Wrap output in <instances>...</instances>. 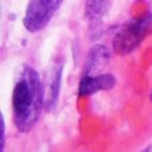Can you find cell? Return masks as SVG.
Masks as SVG:
<instances>
[{
    "mask_svg": "<svg viewBox=\"0 0 152 152\" xmlns=\"http://www.w3.org/2000/svg\"><path fill=\"white\" fill-rule=\"evenodd\" d=\"M44 110L42 77L36 69L24 66L12 92L13 123L18 131L29 132Z\"/></svg>",
    "mask_w": 152,
    "mask_h": 152,
    "instance_id": "obj_1",
    "label": "cell"
},
{
    "mask_svg": "<svg viewBox=\"0 0 152 152\" xmlns=\"http://www.w3.org/2000/svg\"><path fill=\"white\" fill-rule=\"evenodd\" d=\"M151 27L152 15H145L142 18L126 21L115 34L112 42L113 51L118 55H128V53L134 52L140 45V43L144 40Z\"/></svg>",
    "mask_w": 152,
    "mask_h": 152,
    "instance_id": "obj_2",
    "label": "cell"
},
{
    "mask_svg": "<svg viewBox=\"0 0 152 152\" xmlns=\"http://www.w3.org/2000/svg\"><path fill=\"white\" fill-rule=\"evenodd\" d=\"M61 1L58 0H34L28 3L23 24L28 32H39L47 27L51 19L60 8Z\"/></svg>",
    "mask_w": 152,
    "mask_h": 152,
    "instance_id": "obj_3",
    "label": "cell"
},
{
    "mask_svg": "<svg viewBox=\"0 0 152 152\" xmlns=\"http://www.w3.org/2000/svg\"><path fill=\"white\" fill-rule=\"evenodd\" d=\"M61 76H63V63L61 61H52L45 68L43 75V95H44V110L52 111L56 107L60 95Z\"/></svg>",
    "mask_w": 152,
    "mask_h": 152,
    "instance_id": "obj_4",
    "label": "cell"
},
{
    "mask_svg": "<svg viewBox=\"0 0 152 152\" xmlns=\"http://www.w3.org/2000/svg\"><path fill=\"white\" fill-rule=\"evenodd\" d=\"M115 76L108 72H103L95 76H81L77 91L80 96H91L100 91H110L115 87Z\"/></svg>",
    "mask_w": 152,
    "mask_h": 152,
    "instance_id": "obj_5",
    "label": "cell"
},
{
    "mask_svg": "<svg viewBox=\"0 0 152 152\" xmlns=\"http://www.w3.org/2000/svg\"><path fill=\"white\" fill-rule=\"evenodd\" d=\"M111 59V52L105 45L96 44L89 50L87 59L84 61L83 75L81 76H95L103 74V68L108 64Z\"/></svg>",
    "mask_w": 152,
    "mask_h": 152,
    "instance_id": "obj_6",
    "label": "cell"
},
{
    "mask_svg": "<svg viewBox=\"0 0 152 152\" xmlns=\"http://www.w3.org/2000/svg\"><path fill=\"white\" fill-rule=\"evenodd\" d=\"M110 3L108 1H87L86 3V15L87 20L89 21L91 29H97L103 21V18L108 13Z\"/></svg>",
    "mask_w": 152,
    "mask_h": 152,
    "instance_id": "obj_7",
    "label": "cell"
}]
</instances>
